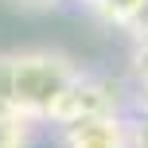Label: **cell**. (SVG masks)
<instances>
[{
	"label": "cell",
	"mask_w": 148,
	"mask_h": 148,
	"mask_svg": "<svg viewBox=\"0 0 148 148\" xmlns=\"http://www.w3.org/2000/svg\"><path fill=\"white\" fill-rule=\"evenodd\" d=\"M82 66L62 51L31 47L8 55V82H12V113L23 121H51L62 97L78 82Z\"/></svg>",
	"instance_id": "cell-1"
},
{
	"label": "cell",
	"mask_w": 148,
	"mask_h": 148,
	"mask_svg": "<svg viewBox=\"0 0 148 148\" xmlns=\"http://www.w3.org/2000/svg\"><path fill=\"white\" fill-rule=\"evenodd\" d=\"M62 148H133V133L121 113H94L62 125Z\"/></svg>",
	"instance_id": "cell-2"
}]
</instances>
